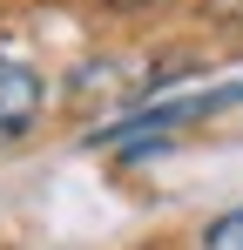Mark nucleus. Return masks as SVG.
I'll list each match as a JSON object with an SVG mask.
<instances>
[{
  "label": "nucleus",
  "instance_id": "2",
  "mask_svg": "<svg viewBox=\"0 0 243 250\" xmlns=\"http://www.w3.org/2000/svg\"><path fill=\"white\" fill-rule=\"evenodd\" d=\"M40 115V75L20 68L14 54H0V142L20 135V128Z\"/></svg>",
  "mask_w": 243,
  "mask_h": 250
},
{
  "label": "nucleus",
  "instance_id": "1",
  "mask_svg": "<svg viewBox=\"0 0 243 250\" xmlns=\"http://www.w3.org/2000/svg\"><path fill=\"white\" fill-rule=\"evenodd\" d=\"M243 88H209V95H176V102H156V108H135L122 128H108V142H149L156 135L162 142V128H176V122H196V115H216V108H230ZM135 156V149H128Z\"/></svg>",
  "mask_w": 243,
  "mask_h": 250
},
{
  "label": "nucleus",
  "instance_id": "4",
  "mask_svg": "<svg viewBox=\"0 0 243 250\" xmlns=\"http://www.w3.org/2000/svg\"><path fill=\"white\" fill-rule=\"evenodd\" d=\"M108 7H122V14H135V7H156V0H108Z\"/></svg>",
  "mask_w": 243,
  "mask_h": 250
},
{
  "label": "nucleus",
  "instance_id": "3",
  "mask_svg": "<svg viewBox=\"0 0 243 250\" xmlns=\"http://www.w3.org/2000/svg\"><path fill=\"white\" fill-rule=\"evenodd\" d=\"M202 250H243V203L230 216H216L209 230H202Z\"/></svg>",
  "mask_w": 243,
  "mask_h": 250
}]
</instances>
